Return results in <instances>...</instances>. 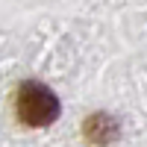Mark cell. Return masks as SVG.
Segmentation results:
<instances>
[{
    "label": "cell",
    "mask_w": 147,
    "mask_h": 147,
    "mask_svg": "<svg viewBox=\"0 0 147 147\" xmlns=\"http://www.w3.org/2000/svg\"><path fill=\"white\" fill-rule=\"evenodd\" d=\"M18 115L27 127H50L59 118V97L41 82H24L18 91Z\"/></svg>",
    "instance_id": "obj_1"
}]
</instances>
